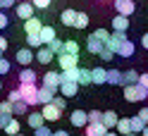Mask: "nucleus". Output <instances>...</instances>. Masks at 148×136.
Returning a JSON list of instances; mask_svg holds the SVG:
<instances>
[{
  "label": "nucleus",
  "instance_id": "nucleus-12",
  "mask_svg": "<svg viewBox=\"0 0 148 136\" xmlns=\"http://www.w3.org/2000/svg\"><path fill=\"white\" fill-rule=\"evenodd\" d=\"M41 29H43V24H41V19H38V17H31V19H26V22H24V31H26V36L38 33Z\"/></svg>",
  "mask_w": 148,
  "mask_h": 136
},
{
  "label": "nucleus",
  "instance_id": "nucleus-23",
  "mask_svg": "<svg viewBox=\"0 0 148 136\" xmlns=\"http://www.w3.org/2000/svg\"><path fill=\"white\" fill-rule=\"evenodd\" d=\"M136 81H138V72L136 69L122 72V86H132V84H136Z\"/></svg>",
  "mask_w": 148,
  "mask_h": 136
},
{
  "label": "nucleus",
  "instance_id": "nucleus-48",
  "mask_svg": "<svg viewBox=\"0 0 148 136\" xmlns=\"http://www.w3.org/2000/svg\"><path fill=\"white\" fill-rule=\"evenodd\" d=\"M14 100H19V93H17V88L10 91V96H7V103H14Z\"/></svg>",
  "mask_w": 148,
  "mask_h": 136
},
{
  "label": "nucleus",
  "instance_id": "nucleus-15",
  "mask_svg": "<svg viewBox=\"0 0 148 136\" xmlns=\"http://www.w3.org/2000/svg\"><path fill=\"white\" fill-rule=\"evenodd\" d=\"M38 38H41V45H48L50 41H55V38H58V33H55V29H53V26H43V29L38 31Z\"/></svg>",
  "mask_w": 148,
  "mask_h": 136
},
{
  "label": "nucleus",
  "instance_id": "nucleus-7",
  "mask_svg": "<svg viewBox=\"0 0 148 136\" xmlns=\"http://www.w3.org/2000/svg\"><path fill=\"white\" fill-rule=\"evenodd\" d=\"M41 117H43V122H58L60 117H62V112L55 107L53 103H48V105H43V110H41Z\"/></svg>",
  "mask_w": 148,
  "mask_h": 136
},
{
  "label": "nucleus",
  "instance_id": "nucleus-33",
  "mask_svg": "<svg viewBox=\"0 0 148 136\" xmlns=\"http://www.w3.org/2000/svg\"><path fill=\"white\" fill-rule=\"evenodd\" d=\"M143 126H146V124L138 120L136 115H134V117H129V129H132V134H141V131H143Z\"/></svg>",
  "mask_w": 148,
  "mask_h": 136
},
{
  "label": "nucleus",
  "instance_id": "nucleus-45",
  "mask_svg": "<svg viewBox=\"0 0 148 136\" xmlns=\"http://www.w3.org/2000/svg\"><path fill=\"white\" fill-rule=\"evenodd\" d=\"M138 86H143L146 91H148V74H138V81H136Z\"/></svg>",
  "mask_w": 148,
  "mask_h": 136
},
{
  "label": "nucleus",
  "instance_id": "nucleus-2",
  "mask_svg": "<svg viewBox=\"0 0 148 136\" xmlns=\"http://www.w3.org/2000/svg\"><path fill=\"white\" fill-rule=\"evenodd\" d=\"M124 98L129 103H141V100L148 98V91L138 84H132V86H124Z\"/></svg>",
  "mask_w": 148,
  "mask_h": 136
},
{
  "label": "nucleus",
  "instance_id": "nucleus-47",
  "mask_svg": "<svg viewBox=\"0 0 148 136\" xmlns=\"http://www.w3.org/2000/svg\"><path fill=\"white\" fill-rule=\"evenodd\" d=\"M7 24H10V19H7V14H5V12H0V31H3Z\"/></svg>",
  "mask_w": 148,
  "mask_h": 136
},
{
  "label": "nucleus",
  "instance_id": "nucleus-31",
  "mask_svg": "<svg viewBox=\"0 0 148 136\" xmlns=\"http://www.w3.org/2000/svg\"><path fill=\"white\" fill-rule=\"evenodd\" d=\"M86 50L91 53V55H98V53L103 50V45H100V43L93 38V36H88V38H86Z\"/></svg>",
  "mask_w": 148,
  "mask_h": 136
},
{
  "label": "nucleus",
  "instance_id": "nucleus-29",
  "mask_svg": "<svg viewBox=\"0 0 148 136\" xmlns=\"http://www.w3.org/2000/svg\"><path fill=\"white\" fill-rule=\"evenodd\" d=\"M74 19H77V10H62L60 22H62L64 26H74Z\"/></svg>",
  "mask_w": 148,
  "mask_h": 136
},
{
  "label": "nucleus",
  "instance_id": "nucleus-40",
  "mask_svg": "<svg viewBox=\"0 0 148 136\" xmlns=\"http://www.w3.org/2000/svg\"><path fill=\"white\" fill-rule=\"evenodd\" d=\"M86 117H88V124H96V122H100L103 112H100V110H91V112H86Z\"/></svg>",
  "mask_w": 148,
  "mask_h": 136
},
{
  "label": "nucleus",
  "instance_id": "nucleus-42",
  "mask_svg": "<svg viewBox=\"0 0 148 136\" xmlns=\"http://www.w3.org/2000/svg\"><path fill=\"white\" fill-rule=\"evenodd\" d=\"M98 57L103 60V62H110V60H115V55H112V53H110V50H105V48H103V50L98 53Z\"/></svg>",
  "mask_w": 148,
  "mask_h": 136
},
{
  "label": "nucleus",
  "instance_id": "nucleus-6",
  "mask_svg": "<svg viewBox=\"0 0 148 136\" xmlns=\"http://www.w3.org/2000/svg\"><path fill=\"white\" fill-rule=\"evenodd\" d=\"M60 62V69H74V67H79V55H64V53H60V55H55Z\"/></svg>",
  "mask_w": 148,
  "mask_h": 136
},
{
  "label": "nucleus",
  "instance_id": "nucleus-20",
  "mask_svg": "<svg viewBox=\"0 0 148 136\" xmlns=\"http://www.w3.org/2000/svg\"><path fill=\"white\" fill-rule=\"evenodd\" d=\"M36 72L31 69V67H24L22 72H19V84H36Z\"/></svg>",
  "mask_w": 148,
  "mask_h": 136
},
{
  "label": "nucleus",
  "instance_id": "nucleus-55",
  "mask_svg": "<svg viewBox=\"0 0 148 136\" xmlns=\"http://www.w3.org/2000/svg\"><path fill=\"white\" fill-rule=\"evenodd\" d=\"M0 91H3V79H0Z\"/></svg>",
  "mask_w": 148,
  "mask_h": 136
},
{
  "label": "nucleus",
  "instance_id": "nucleus-41",
  "mask_svg": "<svg viewBox=\"0 0 148 136\" xmlns=\"http://www.w3.org/2000/svg\"><path fill=\"white\" fill-rule=\"evenodd\" d=\"M53 0H31V5L34 7H38V10H45V7H50Z\"/></svg>",
  "mask_w": 148,
  "mask_h": 136
},
{
  "label": "nucleus",
  "instance_id": "nucleus-43",
  "mask_svg": "<svg viewBox=\"0 0 148 136\" xmlns=\"http://www.w3.org/2000/svg\"><path fill=\"white\" fill-rule=\"evenodd\" d=\"M7 72H10V62H7L5 57H0V77H5Z\"/></svg>",
  "mask_w": 148,
  "mask_h": 136
},
{
  "label": "nucleus",
  "instance_id": "nucleus-27",
  "mask_svg": "<svg viewBox=\"0 0 148 136\" xmlns=\"http://www.w3.org/2000/svg\"><path fill=\"white\" fill-rule=\"evenodd\" d=\"M77 79H79V67L60 72V84H62V81H74V84H77Z\"/></svg>",
  "mask_w": 148,
  "mask_h": 136
},
{
  "label": "nucleus",
  "instance_id": "nucleus-16",
  "mask_svg": "<svg viewBox=\"0 0 148 136\" xmlns=\"http://www.w3.org/2000/svg\"><path fill=\"white\" fill-rule=\"evenodd\" d=\"M110 24H112V31H122V33H127V29H129V17L115 14V19L110 22Z\"/></svg>",
  "mask_w": 148,
  "mask_h": 136
},
{
  "label": "nucleus",
  "instance_id": "nucleus-49",
  "mask_svg": "<svg viewBox=\"0 0 148 136\" xmlns=\"http://www.w3.org/2000/svg\"><path fill=\"white\" fill-rule=\"evenodd\" d=\"M17 0H0V7H14Z\"/></svg>",
  "mask_w": 148,
  "mask_h": 136
},
{
  "label": "nucleus",
  "instance_id": "nucleus-3",
  "mask_svg": "<svg viewBox=\"0 0 148 136\" xmlns=\"http://www.w3.org/2000/svg\"><path fill=\"white\" fill-rule=\"evenodd\" d=\"M124 41H127V33H122V31H112V33H110V38L105 41L103 48H105V50H110L112 55H117V48H119V45H122Z\"/></svg>",
  "mask_w": 148,
  "mask_h": 136
},
{
  "label": "nucleus",
  "instance_id": "nucleus-37",
  "mask_svg": "<svg viewBox=\"0 0 148 136\" xmlns=\"http://www.w3.org/2000/svg\"><path fill=\"white\" fill-rule=\"evenodd\" d=\"M45 48H48L53 55H60V53H62V41H60V38H55V41H50L48 45H45Z\"/></svg>",
  "mask_w": 148,
  "mask_h": 136
},
{
  "label": "nucleus",
  "instance_id": "nucleus-39",
  "mask_svg": "<svg viewBox=\"0 0 148 136\" xmlns=\"http://www.w3.org/2000/svg\"><path fill=\"white\" fill-rule=\"evenodd\" d=\"M26 48H41V38H38V33L26 36Z\"/></svg>",
  "mask_w": 148,
  "mask_h": 136
},
{
  "label": "nucleus",
  "instance_id": "nucleus-5",
  "mask_svg": "<svg viewBox=\"0 0 148 136\" xmlns=\"http://www.w3.org/2000/svg\"><path fill=\"white\" fill-rule=\"evenodd\" d=\"M115 10L117 14H122V17H132L136 12V5H134V0H115Z\"/></svg>",
  "mask_w": 148,
  "mask_h": 136
},
{
  "label": "nucleus",
  "instance_id": "nucleus-44",
  "mask_svg": "<svg viewBox=\"0 0 148 136\" xmlns=\"http://www.w3.org/2000/svg\"><path fill=\"white\" fill-rule=\"evenodd\" d=\"M50 134H53V131H50L45 124H43V126H38V129H34V136H50Z\"/></svg>",
  "mask_w": 148,
  "mask_h": 136
},
{
  "label": "nucleus",
  "instance_id": "nucleus-10",
  "mask_svg": "<svg viewBox=\"0 0 148 136\" xmlns=\"http://www.w3.org/2000/svg\"><path fill=\"white\" fill-rule=\"evenodd\" d=\"M58 91H60L62 98H74V96L79 93V84H74V81H62Z\"/></svg>",
  "mask_w": 148,
  "mask_h": 136
},
{
  "label": "nucleus",
  "instance_id": "nucleus-54",
  "mask_svg": "<svg viewBox=\"0 0 148 136\" xmlns=\"http://www.w3.org/2000/svg\"><path fill=\"white\" fill-rule=\"evenodd\" d=\"M105 136H117V134L115 131H105Z\"/></svg>",
  "mask_w": 148,
  "mask_h": 136
},
{
  "label": "nucleus",
  "instance_id": "nucleus-22",
  "mask_svg": "<svg viewBox=\"0 0 148 136\" xmlns=\"http://www.w3.org/2000/svg\"><path fill=\"white\" fill-rule=\"evenodd\" d=\"M117 55H119V57H132V55H134V41L127 38V41L117 48Z\"/></svg>",
  "mask_w": 148,
  "mask_h": 136
},
{
  "label": "nucleus",
  "instance_id": "nucleus-30",
  "mask_svg": "<svg viewBox=\"0 0 148 136\" xmlns=\"http://www.w3.org/2000/svg\"><path fill=\"white\" fill-rule=\"evenodd\" d=\"M62 53L64 55H79V43L77 41H62Z\"/></svg>",
  "mask_w": 148,
  "mask_h": 136
},
{
  "label": "nucleus",
  "instance_id": "nucleus-50",
  "mask_svg": "<svg viewBox=\"0 0 148 136\" xmlns=\"http://www.w3.org/2000/svg\"><path fill=\"white\" fill-rule=\"evenodd\" d=\"M0 50H3V53L7 50V38H3V36H0Z\"/></svg>",
  "mask_w": 148,
  "mask_h": 136
},
{
  "label": "nucleus",
  "instance_id": "nucleus-13",
  "mask_svg": "<svg viewBox=\"0 0 148 136\" xmlns=\"http://www.w3.org/2000/svg\"><path fill=\"white\" fill-rule=\"evenodd\" d=\"M117 120H119V117H117V112H115V110H108V112H103V117H100V124H103L105 129L110 131V129H115Z\"/></svg>",
  "mask_w": 148,
  "mask_h": 136
},
{
  "label": "nucleus",
  "instance_id": "nucleus-28",
  "mask_svg": "<svg viewBox=\"0 0 148 136\" xmlns=\"http://www.w3.org/2000/svg\"><path fill=\"white\" fill-rule=\"evenodd\" d=\"M26 122H29L31 129H38V126L45 124V122H43V117H41V112H29V115H26Z\"/></svg>",
  "mask_w": 148,
  "mask_h": 136
},
{
  "label": "nucleus",
  "instance_id": "nucleus-19",
  "mask_svg": "<svg viewBox=\"0 0 148 136\" xmlns=\"http://www.w3.org/2000/svg\"><path fill=\"white\" fill-rule=\"evenodd\" d=\"M53 96H55V91H50V88H43V86H38V93H36V100H38L41 105H48V103L53 100Z\"/></svg>",
  "mask_w": 148,
  "mask_h": 136
},
{
  "label": "nucleus",
  "instance_id": "nucleus-51",
  "mask_svg": "<svg viewBox=\"0 0 148 136\" xmlns=\"http://www.w3.org/2000/svg\"><path fill=\"white\" fill-rule=\"evenodd\" d=\"M141 45L148 50V33H143V36H141Z\"/></svg>",
  "mask_w": 148,
  "mask_h": 136
},
{
  "label": "nucleus",
  "instance_id": "nucleus-8",
  "mask_svg": "<svg viewBox=\"0 0 148 136\" xmlns=\"http://www.w3.org/2000/svg\"><path fill=\"white\" fill-rule=\"evenodd\" d=\"M14 12H17V17H19V19H31V17H34V5L31 3H24V0H22V3H17L14 5Z\"/></svg>",
  "mask_w": 148,
  "mask_h": 136
},
{
  "label": "nucleus",
  "instance_id": "nucleus-26",
  "mask_svg": "<svg viewBox=\"0 0 148 136\" xmlns=\"http://www.w3.org/2000/svg\"><path fill=\"white\" fill-rule=\"evenodd\" d=\"M10 105H12V117H22V115H26V110H29V105H26L22 98L14 100V103H10Z\"/></svg>",
  "mask_w": 148,
  "mask_h": 136
},
{
  "label": "nucleus",
  "instance_id": "nucleus-21",
  "mask_svg": "<svg viewBox=\"0 0 148 136\" xmlns=\"http://www.w3.org/2000/svg\"><path fill=\"white\" fill-rule=\"evenodd\" d=\"M105 72L103 67H96V69H91V84H98V86H103L105 84Z\"/></svg>",
  "mask_w": 148,
  "mask_h": 136
},
{
  "label": "nucleus",
  "instance_id": "nucleus-1",
  "mask_svg": "<svg viewBox=\"0 0 148 136\" xmlns=\"http://www.w3.org/2000/svg\"><path fill=\"white\" fill-rule=\"evenodd\" d=\"M17 93H19V98L26 103V105H38V100H36V93H38V86L36 84H19V88H17Z\"/></svg>",
  "mask_w": 148,
  "mask_h": 136
},
{
  "label": "nucleus",
  "instance_id": "nucleus-24",
  "mask_svg": "<svg viewBox=\"0 0 148 136\" xmlns=\"http://www.w3.org/2000/svg\"><path fill=\"white\" fill-rule=\"evenodd\" d=\"M5 136H17V134H22V126H19V122H17V117H12L10 122H7V126H5Z\"/></svg>",
  "mask_w": 148,
  "mask_h": 136
},
{
  "label": "nucleus",
  "instance_id": "nucleus-57",
  "mask_svg": "<svg viewBox=\"0 0 148 136\" xmlns=\"http://www.w3.org/2000/svg\"><path fill=\"white\" fill-rule=\"evenodd\" d=\"M3 55H5V53H3V50H0V57H3Z\"/></svg>",
  "mask_w": 148,
  "mask_h": 136
},
{
  "label": "nucleus",
  "instance_id": "nucleus-35",
  "mask_svg": "<svg viewBox=\"0 0 148 136\" xmlns=\"http://www.w3.org/2000/svg\"><path fill=\"white\" fill-rule=\"evenodd\" d=\"M74 26H77V29H86V26H88V14H86V12H77Z\"/></svg>",
  "mask_w": 148,
  "mask_h": 136
},
{
  "label": "nucleus",
  "instance_id": "nucleus-14",
  "mask_svg": "<svg viewBox=\"0 0 148 136\" xmlns=\"http://www.w3.org/2000/svg\"><path fill=\"white\" fill-rule=\"evenodd\" d=\"M53 53L48 50V48H45V45H41V48H38V53H36V55H34V60L36 62H41V65H50V62H53Z\"/></svg>",
  "mask_w": 148,
  "mask_h": 136
},
{
  "label": "nucleus",
  "instance_id": "nucleus-53",
  "mask_svg": "<svg viewBox=\"0 0 148 136\" xmlns=\"http://www.w3.org/2000/svg\"><path fill=\"white\" fill-rule=\"evenodd\" d=\"M138 136H148V124L143 126V131H141V134H138Z\"/></svg>",
  "mask_w": 148,
  "mask_h": 136
},
{
  "label": "nucleus",
  "instance_id": "nucleus-32",
  "mask_svg": "<svg viewBox=\"0 0 148 136\" xmlns=\"http://www.w3.org/2000/svg\"><path fill=\"white\" fill-rule=\"evenodd\" d=\"M77 84H79V86H88V84H91V69L79 67V79H77Z\"/></svg>",
  "mask_w": 148,
  "mask_h": 136
},
{
  "label": "nucleus",
  "instance_id": "nucleus-38",
  "mask_svg": "<svg viewBox=\"0 0 148 136\" xmlns=\"http://www.w3.org/2000/svg\"><path fill=\"white\" fill-rule=\"evenodd\" d=\"M50 103H53L55 107H58L60 112H64V107H67V100H64L62 96H53V100H50Z\"/></svg>",
  "mask_w": 148,
  "mask_h": 136
},
{
  "label": "nucleus",
  "instance_id": "nucleus-4",
  "mask_svg": "<svg viewBox=\"0 0 148 136\" xmlns=\"http://www.w3.org/2000/svg\"><path fill=\"white\" fill-rule=\"evenodd\" d=\"M41 86L58 93V88H60V72H45V74L41 77Z\"/></svg>",
  "mask_w": 148,
  "mask_h": 136
},
{
  "label": "nucleus",
  "instance_id": "nucleus-34",
  "mask_svg": "<svg viewBox=\"0 0 148 136\" xmlns=\"http://www.w3.org/2000/svg\"><path fill=\"white\" fill-rule=\"evenodd\" d=\"M115 129L122 134V136L132 134V129H129V120H127V117H119V120H117V124H115Z\"/></svg>",
  "mask_w": 148,
  "mask_h": 136
},
{
  "label": "nucleus",
  "instance_id": "nucleus-18",
  "mask_svg": "<svg viewBox=\"0 0 148 136\" xmlns=\"http://www.w3.org/2000/svg\"><path fill=\"white\" fill-rule=\"evenodd\" d=\"M105 84L122 86V72H119V69H108L105 72Z\"/></svg>",
  "mask_w": 148,
  "mask_h": 136
},
{
  "label": "nucleus",
  "instance_id": "nucleus-11",
  "mask_svg": "<svg viewBox=\"0 0 148 136\" xmlns=\"http://www.w3.org/2000/svg\"><path fill=\"white\" fill-rule=\"evenodd\" d=\"M10 120H12V105L7 100H3L0 103V129H5Z\"/></svg>",
  "mask_w": 148,
  "mask_h": 136
},
{
  "label": "nucleus",
  "instance_id": "nucleus-36",
  "mask_svg": "<svg viewBox=\"0 0 148 136\" xmlns=\"http://www.w3.org/2000/svg\"><path fill=\"white\" fill-rule=\"evenodd\" d=\"M91 36H93V38H96L100 45H105V41L110 38V31H105V29H96V31L91 33Z\"/></svg>",
  "mask_w": 148,
  "mask_h": 136
},
{
  "label": "nucleus",
  "instance_id": "nucleus-56",
  "mask_svg": "<svg viewBox=\"0 0 148 136\" xmlns=\"http://www.w3.org/2000/svg\"><path fill=\"white\" fill-rule=\"evenodd\" d=\"M127 136H138V134H127Z\"/></svg>",
  "mask_w": 148,
  "mask_h": 136
},
{
  "label": "nucleus",
  "instance_id": "nucleus-25",
  "mask_svg": "<svg viewBox=\"0 0 148 136\" xmlns=\"http://www.w3.org/2000/svg\"><path fill=\"white\" fill-rule=\"evenodd\" d=\"M105 126L100 124V122H96V124H86V136H105Z\"/></svg>",
  "mask_w": 148,
  "mask_h": 136
},
{
  "label": "nucleus",
  "instance_id": "nucleus-46",
  "mask_svg": "<svg viewBox=\"0 0 148 136\" xmlns=\"http://www.w3.org/2000/svg\"><path fill=\"white\" fill-rule=\"evenodd\" d=\"M136 117H138V120H141L143 124H148V107H141V112H138Z\"/></svg>",
  "mask_w": 148,
  "mask_h": 136
},
{
  "label": "nucleus",
  "instance_id": "nucleus-17",
  "mask_svg": "<svg viewBox=\"0 0 148 136\" xmlns=\"http://www.w3.org/2000/svg\"><path fill=\"white\" fill-rule=\"evenodd\" d=\"M69 122H72L74 126H86V124H88V117H86L84 110H74V112L69 115Z\"/></svg>",
  "mask_w": 148,
  "mask_h": 136
},
{
  "label": "nucleus",
  "instance_id": "nucleus-52",
  "mask_svg": "<svg viewBox=\"0 0 148 136\" xmlns=\"http://www.w3.org/2000/svg\"><path fill=\"white\" fill-rule=\"evenodd\" d=\"M50 136H69V134H67V131H64V129H60V131H53Z\"/></svg>",
  "mask_w": 148,
  "mask_h": 136
},
{
  "label": "nucleus",
  "instance_id": "nucleus-9",
  "mask_svg": "<svg viewBox=\"0 0 148 136\" xmlns=\"http://www.w3.org/2000/svg\"><path fill=\"white\" fill-rule=\"evenodd\" d=\"M14 60L19 62V67H29L31 62H34V53H31V48H19V50H17V55H14Z\"/></svg>",
  "mask_w": 148,
  "mask_h": 136
}]
</instances>
